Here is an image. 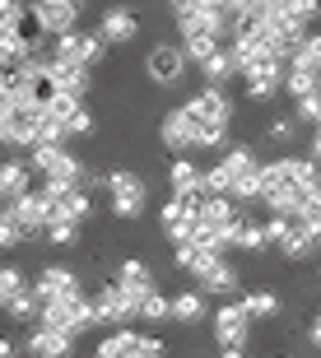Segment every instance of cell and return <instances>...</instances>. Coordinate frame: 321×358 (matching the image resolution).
<instances>
[{
  "instance_id": "41",
  "label": "cell",
  "mask_w": 321,
  "mask_h": 358,
  "mask_svg": "<svg viewBox=\"0 0 321 358\" xmlns=\"http://www.w3.org/2000/svg\"><path fill=\"white\" fill-rule=\"evenodd\" d=\"M261 228H266V247H270V242H280L284 233L294 228V219H289V214H266V219H261Z\"/></svg>"
},
{
  "instance_id": "37",
  "label": "cell",
  "mask_w": 321,
  "mask_h": 358,
  "mask_svg": "<svg viewBox=\"0 0 321 358\" xmlns=\"http://www.w3.org/2000/svg\"><path fill=\"white\" fill-rule=\"evenodd\" d=\"M42 242H47V247H75V242H80V224H47Z\"/></svg>"
},
{
  "instance_id": "27",
  "label": "cell",
  "mask_w": 321,
  "mask_h": 358,
  "mask_svg": "<svg viewBox=\"0 0 321 358\" xmlns=\"http://www.w3.org/2000/svg\"><path fill=\"white\" fill-rule=\"evenodd\" d=\"M196 70L205 75V84H219V89L238 80V70H233V56H228V47H219V52H210V56H205V61H201Z\"/></svg>"
},
{
  "instance_id": "40",
  "label": "cell",
  "mask_w": 321,
  "mask_h": 358,
  "mask_svg": "<svg viewBox=\"0 0 321 358\" xmlns=\"http://www.w3.org/2000/svg\"><path fill=\"white\" fill-rule=\"evenodd\" d=\"M61 149H66V145H33V149H28V168H33V173H47Z\"/></svg>"
},
{
  "instance_id": "47",
  "label": "cell",
  "mask_w": 321,
  "mask_h": 358,
  "mask_svg": "<svg viewBox=\"0 0 321 358\" xmlns=\"http://www.w3.org/2000/svg\"><path fill=\"white\" fill-rule=\"evenodd\" d=\"M308 340H312V345L321 349V312H317V317H312V331H308Z\"/></svg>"
},
{
  "instance_id": "13",
  "label": "cell",
  "mask_w": 321,
  "mask_h": 358,
  "mask_svg": "<svg viewBox=\"0 0 321 358\" xmlns=\"http://www.w3.org/2000/svg\"><path fill=\"white\" fill-rule=\"evenodd\" d=\"M187 112L196 121H224V126H233V117H238L233 98H228L219 84H205L201 93H191V98H187Z\"/></svg>"
},
{
  "instance_id": "4",
  "label": "cell",
  "mask_w": 321,
  "mask_h": 358,
  "mask_svg": "<svg viewBox=\"0 0 321 358\" xmlns=\"http://www.w3.org/2000/svg\"><path fill=\"white\" fill-rule=\"evenodd\" d=\"M38 321H42V326H52V331H66V335H84V331H94V326H98L89 293H75V298H52V303H42Z\"/></svg>"
},
{
  "instance_id": "26",
  "label": "cell",
  "mask_w": 321,
  "mask_h": 358,
  "mask_svg": "<svg viewBox=\"0 0 321 358\" xmlns=\"http://www.w3.org/2000/svg\"><path fill=\"white\" fill-rule=\"evenodd\" d=\"M201 173H205V168H196L191 154H182V159L168 163V186L182 191V196H201Z\"/></svg>"
},
{
  "instance_id": "38",
  "label": "cell",
  "mask_w": 321,
  "mask_h": 358,
  "mask_svg": "<svg viewBox=\"0 0 321 358\" xmlns=\"http://www.w3.org/2000/svg\"><path fill=\"white\" fill-rule=\"evenodd\" d=\"M66 135H70V140H80V135H94V112H89V103L75 107V112L66 117Z\"/></svg>"
},
{
  "instance_id": "2",
  "label": "cell",
  "mask_w": 321,
  "mask_h": 358,
  "mask_svg": "<svg viewBox=\"0 0 321 358\" xmlns=\"http://www.w3.org/2000/svg\"><path fill=\"white\" fill-rule=\"evenodd\" d=\"M219 168L228 173V196L238 200V205L261 200V159H256L252 145H233L224 159H219Z\"/></svg>"
},
{
  "instance_id": "45",
  "label": "cell",
  "mask_w": 321,
  "mask_h": 358,
  "mask_svg": "<svg viewBox=\"0 0 321 358\" xmlns=\"http://www.w3.org/2000/svg\"><path fill=\"white\" fill-rule=\"evenodd\" d=\"M168 10H173V19H182V14L205 10V0H168Z\"/></svg>"
},
{
  "instance_id": "22",
  "label": "cell",
  "mask_w": 321,
  "mask_h": 358,
  "mask_svg": "<svg viewBox=\"0 0 321 358\" xmlns=\"http://www.w3.org/2000/svg\"><path fill=\"white\" fill-rule=\"evenodd\" d=\"M84 173H89V168H84V159L80 154H75V149H61V154H56L52 159V168H47V182H56V186H84Z\"/></svg>"
},
{
  "instance_id": "3",
  "label": "cell",
  "mask_w": 321,
  "mask_h": 358,
  "mask_svg": "<svg viewBox=\"0 0 321 358\" xmlns=\"http://www.w3.org/2000/svg\"><path fill=\"white\" fill-rule=\"evenodd\" d=\"M47 56L52 61H66V66H84V70H98L107 56V42L94 33H84V28H70V33H61V38L47 42Z\"/></svg>"
},
{
  "instance_id": "15",
  "label": "cell",
  "mask_w": 321,
  "mask_h": 358,
  "mask_svg": "<svg viewBox=\"0 0 321 358\" xmlns=\"http://www.w3.org/2000/svg\"><path fill=\"white\" fill-rule=\"evenodd\" d=\"M24 354L28 358H70L75 354V335L52 331V326L33 321V331H28V340H24Z\"/></svg>"
},
{
  "instance_id": "33",
  "label": "cell",
  "mask_w": 321,
  "mask_h": 358,
  "mask_svg": "<svg viewBox=\"0 0 321 358\" xmlns=\"http://www.w3.org/2000/svg\"><path fill=\"white\" fill-rule=\"evenodd\" d=\"M289 117L298 121V126H317V117H321V89L317 93H303V98H294V112Z\"/></svg>"
},
{
  "instance_id": "16",
  "label": "cell",
  "mask_w": 321,
  "mask_h": 358,
  "mask_svg": "<svg viewBox=\"0 0 321 358\" xmlns=\"http://www.w3.org/2000/svg\"><path fill=\"white\" fill-rule=\"evenodd\" d=\"M33 293H38L42 303H52V298H75V293H84L80 270H66V266H42V270H38V279H33Z\"/></svg>"
},
{
  "instance_id": "24",
  "label": "cell",
  "mask_w": 321,
  "mask_h": 358,
  "mask_svg": "<svg viewBox=\"0 0 321 358\" xmlns=\"http://www.w3.org/2000/svg\"><path fill=\"white\" fill-rule=\"evenodd\" d=\"M135 340H140V331H131V326H107V335L98 340L94 358H131Z\"/></svg>"
},
{
  "instance_id": "5",
  "label": "cell",
  "mask_w": 321,
  "mask_h": 358,
  "mask_svg": "<svg viewBox=\"0 0 321 358\" xmlns=\"http://www.w3.org/2000/svg\"><path fill=\"white\" fill-rule=\"evenodd\" d=\"M5 219L19 233V242H42V233H47V196H42V186H28L24 196L5 200Z\"/></svg>"
},
{
  "instance_id": "19",
  "label": "cell",
  "mask_w": 321,
  "mask_h": 358,
  "mask_svg": "<svg viewBox=\"0 0 321 358\" xmlns=\"http://www.w3.org/2000/svg\"><path fill=\"white\" fill-rule=\"evenodd\" d=\"M28 186H33V168H28V159H0V205L14 196H24Z\"/></svg>"
},
{
  "instance_id": "21",
  "label": "cell",
  "mask_w": 321,
  "mask_h": 358,
  "mask_svg": "<svg viewBox=\"0 0 321 358\" xmlns=\"http://www.w3.org/2000/svg\"><path fill=\"white\" fill-rule=\"evenodd\" d=\"M47 66H52L56 89H61V93L89 98V89H94V70H84V66H66V61H52V56H47Z\"/></svg>"
},
{
  "instance_id": "36",
  "label": "cell",
  "mask_w": 321,
  "mask_h": 358,
  "mask_svg": "<svg viewBox=\"0 0 321 358\" xmlns=\"http://www.w3.org/2000/svg\"><path fill=\"white\" fill-rule=\"evenodd\" d=\"M294 135H298V121H294V117L266 121V140H270V145H294Z\"/></svg>"
},
{
  "instance_id": "11",
  "label": "cell",
  "mask_w": 321,
  "mask_h": 358,
  "mask_svg": "<svg viewBox=\"0 0 321 358\" xmlns=\"http://www.w3.org/2000/svg\"><path fill=\"white\" fill-rule=\"evenodd\" d=\"M98 38H103L107 47H131V42L140 38V14L126 10V5H107L103 19H98Z\"/></svg>"
},
{
  "instance_id": "18",
  "label": "cell",
  "mask_w": 321,
  "mask_h": 358,
  "mask_svg": "<svg viewBox=\"0 0 321 358\" xmlns=\"http://www.w3.org/2000/svg\"><path fill=\"white\" fill-rule=\"evenodd\" d=\"M228 247H238V252H266V228H261L256 214L242 210V205L233 214V224H228Z\"/></svg>"
},
{
  "instance_id": "28",
  "label": "cell",
  "mask_w": 321,
  "mask_h": 358,
  "mask_svg": "<svg viewBox=\"0 0 321 358\" xmlns=\"http://www.w3.org/2000/svg\"><path fill=\"white\" fill-rule=\"evenodd\" d=\"M38 312H42V298L33 293V284H28V289H19L10 303H5V317L19 321V326H33V321H38Z\"/></svg>"
},
{
  "instance_id": "7",
  "label": "cell",
  "mask_w": 321,
  "mask_h": 358,
  "mask_svg": "<svg viewBox=\"0 0 321 358\" xmlns=\"http://www.w3.org/2000/svg\"><path fill=\"white\" fill-rule=\"evenodd\" d=\"M28 10L38 14V24L47 38H61V33H70V28H80V14L89 0H24Z\"/></svg>"
},
{
  "instance_id": "9",
  "label": "cell",
  "mask_w": 321,
  "mask_h": 358,
  "mask_svg": "<svg viewBox=\"0 0 321 358\" xmlns=\"http://www.w3.org/2000/svg\"><path fill=\"white\" fill-rule=\"evenodd\" d=\"M89 303H94L98 326H131V321H135V298L126 289H117L112 279H107L98 293H89Z\"/></svg>"
},
{
  "instance_id": "6",
  "label": "cell",
  "mask_w": 321,
  "mask_h": 358,
  "mask_svg": "<svg viewBox=\"0 0 321 358\" xmlns=\"http://www.w3.org/2000/svg\"><path fill=\"white\" fill-rule=\"evenodd\" d=\"M145 75H149L154 89H177V84L187 80V56H182V47H173V42L149 47L145 52Z\"/></svg>"
},
{
  "instance_id": "23",
  "label": "cell",
  "mask_w": 321,
  "mask_h": 358,
  "mask_svg": "<svg viewBox=\"0 0 321 358\" xmlns=\"http://www.w3.org/2000/svg\"><path fill=\"white\" fill-rule=\"evenodd\" d=\"M233 214H238V200H233V196H201L196 224H210V228H224V233H228Z\"/></svg>"
},
{
  "instance_id": "25",
  "label": "cell",
  "mask_w": 321,
  "mask_h": 358,
  "mask_svg": "<svg viewBox=\"0 0 321 358\" xmlns=\"http://www.w3.org/2000/svg\"><path fill=\"white\" fill-rule=\"evenodd\" d=\"M275 247H280V256H284V261H308V256L321 247V238H317V233H308L303 224H294V228H289V233H284L280 242H275Z\"/></svg>"
},
{
  "instance_id": "29",
  "label": "cell",
  "mask_w": 321,
  "mask_h": 358,
  "mask_svg": "<svg viewBox=\"0 0 321 358\" xmlns=\"http://www.w3.org/2000/svg\"><path fill=\"white\" fill-rule=\"evenodd\" d=\"M317 89H321V75H317V70L298 66V61H289V66H284V93H289V98H303V93H317Z\"/></svg>"
},
{
  "instance_id": "10",
  "label": "cell",
  "mask_w": 321,
  "mask_h": 358,
  "mask_svg": "<svg viewBox=\"0 0 321 358\" xmlns=\"http://www.w3.org/2000/svg\"><path fill=\"white\" fill-rule=\"evenodd\" d=\"M284 66H289V61H261V66L242 70L238 80H242V89H247V98H252V103H270L275 93H284Z\"/></svg>"
},
{
  "instance_id": "32",
  "label": "cell",
  "mask_w": 321,
  "mask_h": 358,
  "mask_svg": "<svg viewBox=\"0 0 321 358\" xmlns=\"http://www.w3.org/2000/svg\"><path fill=\"white\" fill-rule=\"evenodd\" d=\"M289 61H298V66H308L321 75V28H308V38L298 42V52L289 56Z\"/></svg>"
},
{
  "instance_id": "30",
  "label": "cell",
  "mask_w": 321,
  "mask_h": 358,
  "mask_svg": "<svg viewBox=\"0 0 321 358\" xmlns=\"http://www.w3.org/2000/svg\"><path fill=\"white\" fill-rule=\"evenodd\" d=\"M238 298H242V307H247V317H252V321L280 312V293H275V289H252V293H238Z\"/></svg>"
},
{
  "instance_id": "49",
  "label": "cell",
  "mask_w": 321,
  "mask_h": 358,
  "mask_svg": "<svg viewBox=\"0 0 321 358\" xmlns=\"http://www.w3.org/2000/svg\"><path fill=\"white\" fill-rule=\"evenodd\" d=\"M312 131H321V117H317V126H312Z\"/></svg>"
},
{
  "instance_id": "31",
  "label": "cell",
  "mask_w": 321,
  "mask_h": 358,
  "mask_svg": "<svg viewBox=\"0 0 321 358\" xmlns=\"http://www.w3.org/2000/svg\"><path fill=\"white\" fill-rule=\"evenodd\" d=\"M224 42L210 38V33H191V38H182V56H187V66H201L210 52H219Z\"/></svg>"
},
{
  "instance_id": "39",
  "label": "cell",
  "mask_w": 321,
  "mask_h": 358,
  "mask_svg": "<svg viewBox=\"0 0 321 358\" xmlns=\"http://www.w3.org/2000/svg\"><path fill=\"white\" fill-rule=\"evenodd\" d=\"M294 224H303L308 233H317V238H321V191H312V196H308V205L298 210Z\"/></svg>"
},
{
  "instance_id": "12",
  "label": "cell",
  "mask_w": 321,
  "mask_h": 358,
  "mask_svg": "<svg viewBox=\"0 0 321 358\" xmlns=\"http://www.w3.org/2000/svg\"><path fill=\"white\" fill-rule=\"evenodd\" d=\"M112 284H117V289H126L135 298V307H140V298H145V293H154L159 289V275H154V270L145 266V261H140V256H121L117 261V270H112Z\"/></svg>"
},
{
  "instance_id": "44",
  "label": "cell",
  "mask_w": 321,
  "mask_h": 358,
  "mask_svg": "<svg viewBox=\"0 0 321 358\" xmlns=\"http://www.w3.org/2000/svg\"><path fill=\"white\" fill-rule=\"evenodd\" d=\"M191 228H196V224H163V238L177 247V242H191Z\"/></svg>"
},
{
  "instance_id": "1",
  "label": "cell",
  "mask_w": 321,
  "mask_h": 358,
  "mask_svg": "<svg viewBox=\"0 0 321 358\" xmlns=\"http://www.w3.org/2000/svg\"><path fill=\"white\" fill-rule=\"evenodd\" d=\"M103 191H107V210H112L117 224H135V219H145L149 186H145V177H140V173H131V168H112Z\"/></svg>"
},
{
  "instance_id": "17",
  "label": "cell",
  "mask_w": 321,
  "mask_h": 358,
  "mask_svg": "<svg viewBox=\"0 0 321 358\" xmlns=\"http://www.w3.org/2000/svg\"><path fill=\"white\" fill-rule=\"evenodd\" d=\"M196 289H201L205 298H238L242 275H238V266H228V256H219V261L196 279Z\"/></svg>"
},
{
  "instance_id": "34",
  "label": "cell",
  "mask_w": 321,
  "mask_h": 358,
  "mask_svg": "<svg viewBox=\"0 0 321 358\" xmlns=\"http://www.w3.org/2000/svg\"><path fill=\"white\" fill-rule=\"evenodd\" d=\"M19 289H28V279L19 266H0V312H5V303H10Z\"/></svg>"
},
{
  "instance_id": "35",
  "label": "cell",
  "mask_w": 321,
  "mask_h": 358,
  "mask_svg": "<svg viewBox=\"0 0 321 358\" xmlns=\"http://www.w3.org/2000/svg\"><path fill=\"white\" fill-rule=\"evenodd\" d=\"M135 317H145V321H173V317H168V298H163L159 289L140 298V307H135Z\"/></svg>"
},
{
  "instance_id": "14",
  "label": "cell",
  "mask_w": 321,
  "mask_h": 358,
  "mask_svg": "<svg viewBox=\"0 0 321 358\" xmlns=\"http://www.w3.org/2000/svg\"><path fill=\"white\" fill-rule=\"evenodd\" d=\"M247 331H252V317H247L242 298H233V303H224L219 312H214V340H219V349L247 345Z\"/></svg>"
},
{
  "instance_id": "20",
  "label": "cell",
  "mask_w": 321,
  "mask_h": 358,
  "mask_svg": "<svg viewBox=\"0 0 321 358\" xmlns=\"http://www.w3.org/2000/svg\"><path fill=\"white\" fill-rule=\"evenodd\" d=\"M205 312H210V307H205V293L196 289V284H191V289H177L173 298H168V317L182 321V326H196Z\"/></svg>"
},
{
  "instance_id": "50",
  "label": "cell",
  "mask_w": 321,
  "mask_h": 358,
  "mask_svg": "<svg viewBox=\"0 0 321 358\" xmlns=\"http://www.w3.org/2000/svg\"><path fill=\"white\" fill-rule=\"evenodd\" d=\"M280 358H284V354H280Z\"/></svg>"
},
{
  "instance_id": "43",
  "label": "cell",
  "mask_w": 321,
  "mask_h": 358,
  "mask_svg": "<svg viewBox=\"0 0 321 358\" xmlns=\"http://www.w3.org/2000/svg\"><path fill=\"white\" fill-rule=\"evenodd\" d=\"M19 14H24V0H0V28H14Z\"/></svg>"
},
{
  "instance_id": "46",
  "label": "cell",
  "mask_w": 321,
  "mask_h": 358,
  "mask_svg": "<svg viewBox=\"0 0 321 358\" xmlns=\"http://www.w3.org/2000/svg\"><path fill=\"white\" fill-rule=\"evenodd\" d=\"M0 358H19V345H14L10 335H0Z\"/></svg>"
},
{
  "instance_id": "8",
  "label": "cell",
  "mask_w": 321,
  "mask_h": 358,
  "mask_svg": "<svg viewBox=\"0 0 321 358\" xmlns=\"http://www.w3.org/2000/svg\"><path fill=\"white\" fill-rule=\"evenodd\" d=\"M159 145L173 154V159H182V154H196V121H191L187 107H168L159 121Z\"/></svg>"
},
{
  "instance_id": "48",
  "label": "cell",
  "mask_w": 321,
  "mask_h": 358,
  "mask_svg": "<svg viewBox=\"0 0 321 358\" xmlns=\"http://www.w3.org/2000/svg\"><path fill=\"white\" fill-rule=\"evenodd\" d=\"M308 154H312V159L321 163V131H312V145H308Z\"/></svg>"
},
{
  "instance_id": "42",
  "label": "cell",
  "mask_w": 321,
  "mask_h": 358,
  "mask_svg": "<svg viewBox=\"0 0 321 358\" xmlns=\"http://www.w3.org/2000/svg\"><path fill=\"white\" fill-rule=\"evenodd\" d=\"M19 247V233L10 228V219H5V205H0V252H14Z\"/></svg>"
}]
</instances>
